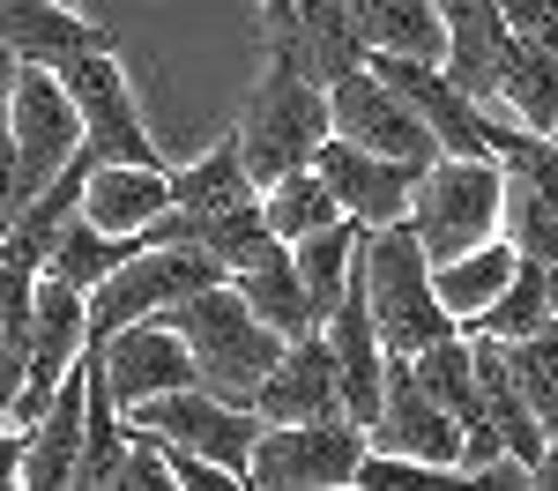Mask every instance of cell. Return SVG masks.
Wrapping results in <instances>:
<instances>
[{"label": "cell", "instance_id": "16", "mask_svg": "<svg viewBox=\"0 0 558 491\" xmlns=\"http://www.w3.org/2000/svg\"><path fill=\"white\" fill-rule=\"evenodd\" d=\"M0 38L15 45L23 67H75L89 52H112V30L75 15V0H0Z\"/></svg>", "mask_w": 558, "mask_h": 491}, {"label": "cell", "instance_id": "10", "mask_svg": "<svg viewBox=\"0 0 558 491\" xmlns=\"http://www.w3.org/2000/svg\"><path fill=\"white\" fill-rule=\"evenodd\" d=\"M89 357H97V380L112 388L120 409H134V402H149V395H165V388H186V380H194V351H186V335H179L165 312L97 335Z\"/></svg>", "mask_w": 558, "mask_h": 491}, {"label": "cell", "instance_id": "1", "mask_svg": "<svg viewBox=\"0 0 558 491\" xmlns=\"http://www.w3.org/2000/svg\"><path fill=\"white\" fill-rule=\"evenodd\" d=\"M179 335H186V351H194V380L202 388H216L223 402H246L254 409L260 380H268V365L283 357V328H268L246 298H239V283L223 275V283H202V291H186L172 312Z\"/></svg>", "mask_w": 558, "mask_h": 491}, {"label": "cell", "instance_id": "8", "mask_svg": "<svg viewBox=\"0 0 558 491\" xmlns=\"http://www.w3.org/2000/svg\"><path fill=\"white\" fill-rule=\"evenodd\" d=\"M328 120L343 142L357 149H380V157H410V164H439V134L425 127V112L387 83L380 67H350L343 83H328Z\"/></svg>", "mask_w": 558, "mask_h": 491}, {"label": "cell", "instance_id": "9", "mask_svg": "<svg viewBox=\"0 0 558 491\" xmlns=\"http://www.w3.org/2000/svg\"><path fill=\"white\" fill-rule=\"evenodd\" d=\"M60 83L75 89V112H83V149L89 157H120V164H165V149H157V134L142 120V105H134L128 89V67H120V52H89L75 60Z\"/></svg>", "mask_w": 558, "mask_h": 491}, {"label": "cell", "instance_id": "35", "mask_svg": "<svg viewBox=\"0 0 558 491\" xmlns=\"http://www.w3.org/2000/svg\"><path fill=\"white\" fill-rule=\"evenodd\" d=\"M15 209H23V164H15V142L0 134V231L15 223Z\"/></svg>", "mask_w": 558, "mask_h": 491}, {"label": "cell", "instance_id": "27", "mask_svg": "<svg viewBox=\"0 0 558 491\" xmlns=\"http://www.w3.org/2000/svg\"><path fill=\"white\" fill-rule=\"evenodd\" d=\"M551 283H558V261H514L507 291L476 312V320H462V328H470V335H499V343H514V335H529V328L551 320Z\"/></svg>", "mask_w": 558, "mask_h": 491}, {"label": "cell", "instance_id": "25", "mask_svg": "<svg viewBox=\"0 0 558 491\" xmlns=\"http://www.w3.org/2000/svg\"><path fill=\"white\" fill-rule=\"evenodd\" d=\"M514 246L507 238H484L470 254H454V261H432V283H439V306L454 312V320H476V312L492 306L499 291H507V275H514Z\"/></svg>", "mask_w": 558, "mask_h": 491}, {"label": "cell", "instance_id": "17", "mask_svg": "<svg viewBox=\"0 0 558 491\" xmlns=\"http://www.w3.org/2000/svg\"><path fill=\"white\" fill-rule=\"evenodd\" d=\"M83 425H89V351L75 372L60 380V395L45 402L31 425V454H23V491H75V462H83Z\"/></svg>", "mask_w": 558, "mask_h": 491}, {"label": "cell", "instance_id": "38", "mask_svg": "<svg viewBox=\"0 0 558 491\" xmlns=\"http://www.w3.org/2000/svg\"><path fill=\"white\" fill-rule=\"evenodd\" d=\"M536 491H558V432L544 440V454H536Z\"/></svg>", "mask_w": 558, "mask_h": 491}, {"label": "cell", "instance_id": "11", "mask_svg": "<svg viewBox=\"0 0 558 491\" xmlns=\"http://www.w3.org/2000/svg\"><path fill=\"white\" fill-rule=\"evenodd\" d=\"M313 172L336 186L343 217H357L365 231H380V223H402V217H410L417 179H425L432 164L380 157V149H357V142H343V134H328V142H320V157H313Z\"/></svg>", "mask_w": 558, "mask_h": 491}, {"label": "cell", "instance_id": "13", "mask_svg": "<svg viewBox=\"0 0 558 491\" xmlns=\"http://www.w3.org/2000/svg\"><path fill=\"white\" fill-rule=\"evenodd\" d=\"M89 351V291L60 283V275H38V343H31V380L15 395V417L8 425H38L45 402L60 395V380L75 372V357Z\"/></svg>", "mask_w": 558, "mask_h": 491}, {"label": "cell", "instance_id": "28", "mask_svg": "<svg viewBox=\"0 0 558 491\" xmlns=\"http://www.w3.org/2000/svg\"><path fill=\"white\" fill-rule=\"evenodd\" d=\"M120 454H128V409L112 402V388L97 380V357H89V425H83L75 491H112V477H120Z\"/></svg>", "mask_w": 558, "mask_h": 491}, {"label": "cell", "instance_id": "3", "mask_svg": "<svg viewBox=\"0 0 558 491\" xmlns=\"http://www.w3.org/2000/svg\"><path fill=\"white\" fill-rule=\"evenodd\" d=\"M365 298H373V320H380V343L395 357H417L432 343H447L462 320L439 306V283H432V254L417 238V223H380L365 231Z\"/></svg>", "mask_w": 558, "mask_h": 491}, {"label": "cell", "instance_id": "15", "mask_svg": "<svg viewBox=\"0 0 558 491\" xmlns=\"http://www.w3.org/2000/svg\"><path fill=\"white\" fill-rule=\"evenodd\" d=\"M254 409L268 425H305V417H350L343 409V365H336V343L328 328H299L283 357L268 365Z\"/></svg>", "mask_w": 558, "mask_h": 491}, {"label": "cell", "instance_id": "23", "mask_svg": "<svg viewBox=\"0 0 558 491\" xmlns=\"http://www.w3.org/2000/svg\"><path fill=\"white\" fill-rule=\"evenodd\" d=\"M291 254H299V275H305V298H313V320H328V312L343 306V291H350V275H357V261H365V223L343 217V223H328V231H313V238H299Z\"/></svg>", "mask_w": 558, "mask_h": 491}, {"label": "cell", "instance_id": "20", "mask_svg": "<svg viewBox=\"0 0 558 491\" xmlns=\"http://www.w3.org/2000/svg\"><path fill=\"white\" fill-rule=\"evenodd\" d=\"M350 30H357L365 52H402V60H439L447 67L439 0H350Z\"/></svg>", "mask_w": 558, "mask_h": 491}, {"label": "cell", "instance_id": "6", "mask_svg": "<svg viewBox=\"0 0 558 491\" xmlns=\"http://www.w3.org/2000/svg\"><path fill=\"white\" fill-rule=\"evenodd\" d=\"M8 142H15V164H23V201L68 172V157L83 149V112H75V89L60 83V67H23L15 75Z\"/></svg>", "mask_w": 558, "mask_h": 491}, {"label": "cell", "instance_id": "7", "mask_svg": "<svg viewBox=\"0 0 558 491\" xmlns=\"http://www.w3.org/2000/svg\"><path fill=\"white\" fill-rule=\"evenodd\" d=\"M128 425H142V432H157V440H172V446H202V454L223 462V469L246 477V454H254L268 417L246 409V402H223L216 388H202V380H186V388H165V395L134 402Z\"/></svg>", "mask_w": 558, "mask_h": 491}, {"label": "cell", "instance_id": "40", "mask_svg": "<svg viewBox=\"0 0 558 491\" xmlns=\"http://www.w3.org/2000/svg\"><path fill=\"white\" fill-rule=\"evenodd\" d=\"M260 8H268V0H260Z\"/></svg>", "mask_w": 558, "mask_h": 491}, {"label": "cell", "instance_id": "31", "mask_svg": "<svg viewBox=\"0 0 558 491\" xmlns=\"http://www.w3.org/2000/svg\"><path fill=\"white\" fill-rule=\"evenodd\" d=\"M492 127H499V164H507L521 186H536V194L558 209V134L514 127V120H492Z\"/></svg>", "mask_w": 558, "mask_h": 491}, {"label": "cell", "instance_id": "18", "mask_svg": "<svg viewBox=\"0 0 558 491\" xmlns=\"http://www.w3.org/2000/svg\"><path fill=\"white\" fill-rule=\"evenodd\" d=\"M439 15H447V75L492 112V97H499V60H507V45H514L507 0H439Z\"/></svg>", "mask_w": 558, "mask_h": 491}, {"label": "cell", "instance_id": "33", "mask_svg": "<svg viewBox=\"0 0 558 491\" xmlns=\"http://www.w3.org/2000/svg\"><path fill=\"white\" fill-rule=\"evenodd\" d=\"M112 491H179V484H172V454H165V440H157V432L128 425V454H120V477H112Z\"/></svg>", "mask_w": 558, "mask_h": 491}, {"label": "cell", "instance_id": "4", "mask_svg": "<svg viewBox=\"0 0 558 491\" xmlns=\"http://www.w3.org/2000/svg\"><path fill=\"white\" fill-rule=\"evenodd\" d=\"M499 201H507V164L499 157H439L417 179L410 223H417L432 261H454L484 238H499Z\"/></svg>", "mask_w": 558, "mask_h": 491}, {"label": "cell", "instance_id": "14", "mask_svg": "<svg viewBox=\"0 0 558 491\" xmlns=\"http://www.w3.org/2000/svg\"><path fill=\"white\" fill-rule=\"evenodd\" d=\"M268 52L299 60V75L313 83H343L350 67H365V45L350 30V0H268Z\"/></svg>", "mask_w": 558, "mask_h": 491}, {"label": "cell", "instance_id": "34", "mask_svg": "<svg viewBox=\"0 0 558 491\" xmlns=\"http://www.w3.org/2000/svg\"><path fill=\"white\" fill-rule=\"evenodd\" d=\"M165 454H172V484L179 491H231V484H246L239 469H223L216 454H202V446H172V440H165Z\"/></svg>", "mask_w": 558, "mask_h": 491}, {"label": "cell", "instance_id": "2", "mask_svg": "<svg viewBox=\"0 0 558 491\" xmlns=\"http://www.w3.org/2000/svg\"><path fill=\"white\" fill-rule=\"evenodd\" d=\"M231 134H239L246 172L268 186V179L313 164L320 142L336 134V120H328V89L313 83V75H299V60L268 52L260 75H254V89H246V105H239V120H231Z\"/></svg>", "mask_w": 558, "mask_h": 491}, {"label": "cell", "instance_id": "29", "mask_svg": "<svg viewBox=\"0 0 558 491\" xmlns=\"http://www.w3.org/2000/svg\"><path fill=\"white\" fill-rule=\"evenodd\" d=\"M507 365H514V380H521V395H529V409H536V425L558 432V320L514 335V343H507Z\"/></svg>", "mask_w": 558, "mask_h": 491}, {"label": "cell", "instance_id": "12", "mask_svg": "<svg viewBox=\"0 0 558 491\" xmlns=\"http://www.w3.org/2000/svg\"><path fill=\"white\" fill-rule=\"evenodd\" d=\"M462 432H470V425H462L439 395H425L417 365L387 351V395H380V417L365 425V440L395 446V454H425V462H439V469H462Z\"/></svg>", "mask_w": 558, "mask_h": 491}, {"label": "cell", "instance_id": "30", "mask_svg": "<svg viewBox=\"0 0 558 491\" xmlns=\"http://www.w3.org/2000/svg\"><path fill=\"white\" fill-rule=\"evenodd\" d=\"M499 238L521 261H558V209L536 186H521L514 172H507V201H499Z\"/></svg>", "mask_w": 558, "mask_h": 491}, {"label": "cell", "instance_id": "21", "mask_svg": "<svg viewBox=\"0 0 558 491\" xmlns=\"http://www.w3.org/2000/svg\"><path fill=\"white\" fill-rule=\"evenodd\" d=\"M492 120H514V127L558 134V60L536 52L529 38L507 45L499 60V97H492Z\"/></svg>", "mask_w": 558, "mask_h": 491}, {"label": "cell", "instance_id": "24", "mask_svg": "<svg viewBox=\"0 0 558 491\" xmlns=\"http://www.w3.org/2000/svg\"><path fill=\"white\" fill-rule=\"evenodd\" d=\"M149 238H128V231H105L97 217H75L60 223V238H52V261H45V275H60V283H75V291H89V283H105L120 261H134Z\"/></svg>", "mask_w": 558, "mask_h": 491}, {"label": "cell", "instance_id": "22", "mask_svg": "<svg viewBox=\"0 0 558 491\" xmlns=\"http://www.w3.org/2000/svg\"><path fill=\"white\" fill-rule=\"evenodd\" d=\"M231 283H239V298L268 320V328H283V335H299V328H320L313 320V298H305V275H299V254L276 238L268 254H254L246 268H231Z\"/></svg>", "mask_w": 558, "mask_h": 491}, {"label": "cell", "instance_id": "19", "mask_svg": "<svg viewBox=\"0 0 558 491\" xmlns=\"http://www.w3.org/2000/svg\"><path fill=\"white\" fill-rule=\"evenodd\" d=\"M172 209V164H120V157H97L83 179V217H97L105 231H128L149 238V223Z\"/></svg>", "mask_w": 558, "mask_h": 491}, {"label": "cell", "instance_id": "26", "mask_svg": "<svg viewBox=\"0 0 558 491\" xmlns=\"http://www.w3.org/2000/svg\"><path fill=\"white\" fill-rule=\"evenodd\" d=\"M260 209H268V231H276L283 246H299V238H313V231L343 223L336 186L313 172V164H299V172H283V179H268V186H260Z\"/></svg>", "mask_w": 558, "mask_h": 491}, {"label": "cell", "instance_id": "36", "mask_svg": "<svg viewBox=\"0 0 558 491\" xmlns=\"http://www.w3.org/2000/svg\"><path fill=\"white\" fill-rule=\"evenodd\" d=\"M23 454H31V432L0 425V484H23Z\"/></svg>", "mask_w": 558, "mask_h": 491}, {"label": "cell", "instance_id": "5", "mask_svg": "<svg viewBox=\"0 0 558 491\" xmlns=\"http://www.w3.org/2000/svg\"><path fill=\"white\" fill-rule=\"evenodd\" d=\"M365 425L357 417H305V425H260L246 454V484L260 491H343L365 462Z\"/></svg>", "mask_w": 558, "mask_h": 491}, {"label": "cell", "instance_id": "32", "mask_svg": "<svg viewBox=\"0 0 558 491\" xmlns=\"http://www.w3.org/2000/svg\"><path fill=\"white\" fill-rule=\"evenodd\" d=\"M432 484H462V469H439L425 454H395V446H365V462H357V491H432Z\"/></svg>", "mask_w": 558, "mask_h": 491}, {"label": "cell", "instance_id": "39", "mask_svg": "<svg viewBox=\"0 0 558 491\" xmlns=\"http://www.w3.org/2000/svg\"><path fill=\"white\" fill-rule=\"evenodd\" d=\"M551 320H558V283H551Z\"/></svg>", "mask_w": 558, "mask_h": 491}, {"label": "cell", "instance_id": "37", "mask_svg": "<svg viewBox=\"0 0 558 491\" xmlns=\"http://www.w3.org/2000/svg\"><path fill=\"white\" fill-rule=\"evenodd\" d=\"M15 75H23V60H15V45L0 38V134H8V97H15Z\"/></svg>", "mask_w": 558, "mask_h": 491}]
</instances>
